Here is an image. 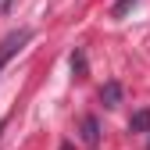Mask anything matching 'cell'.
<instances>
[{"mask_svg":"<svg viewBox=\"0 0 150 150\" xmlns=\"http://www.w3.org/2000/svg\"><path fill=\"white\" fill-rule=\"evenodd\" d=\"M79 132H82V143H86V146H97V143H100V122L93 118V115H86L82 125H79Z\"/></svg>","mask_w":150,"mask_h":150,"instance_id":"2","label":"cell"},{"mask_svg":"<svg viewBox=\"0 0 150 150\" xmlns=\"http://www.w3.org/2000/svg\"><path fill=\"white\" fill-rule=\"evenodd\" d=\"M129 129H132V132H150V111H146V107L136 111V115L129 118Z\"/></svg>","mask_w":150,"mask_h":150,"instance_id":"4","label":"cell"},{"mask_svg":"<svg viewBox=\"0 0 150 150\" xmlns=\"http://www.w3.org/2000/svg\"><path fill=\"white\" fill-rule=\"evenodd\" d=\"M29 40H32V29H14V32H7L4 40H0V71H4V64H7Z\"/></svg>","mask_w":150,"mask_h":150,"instance_id":"1","label":"cell"},{"mask_svg":"<svg viewBox=\"0 0 150 150\" xmlns=\"http://www.w3.org/2000/svg\"><path fill=\"white\" fill-rule=\"evenodd\" d=\"M136 4H139V0H118V4H115V7H111V18H125V14H129V11H132Z\"/></svg>","mask_w":150,"mask_h":150,"instance_id":"5","label":"cell"},{"mask_svg":"<svg viewBox=\"0 0 150 150\" xmlns=\"http://www.w3.org/2000/svg\"><path fill=\"white\" fill-rule=\"evenodd\" d=\"M100 100H104V107H118V104H122V86H118V82H104Z\"/></svg>","mask_w":150,"mask_h":150,"instance_id":"3","label":"cell"},{"mask_svg":"<svg viewBox=\"0 0 150 150\" xmlns=\"http://www.w3.org/2000/svg\"><path fill=\"white\" fill-rule=\"evenodd\" d=\"M71 71L79 75V79L86 75V54H82V50H75V54H71Z\"/></svg>","mask_w":150,"mask_h":150,"instance_id":"6","label":"cell"}]
</instances>
